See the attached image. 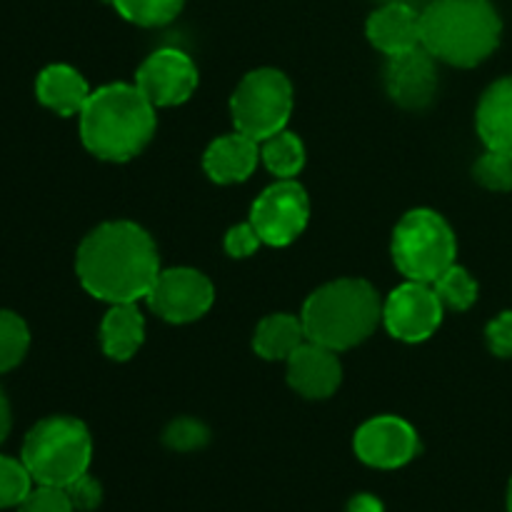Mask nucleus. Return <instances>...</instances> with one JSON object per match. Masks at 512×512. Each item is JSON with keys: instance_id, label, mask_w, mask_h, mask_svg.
<instances>
[{"instance_id": "obj_1", "label": "nucleus", "mask_w": 512, "mask_h": 512, "mask_svg": "<svg viewBox=\"0 0 512 512\" xmlns=\"http://www.w3.org/2000/svg\"><path fill=\"white\" fill-rule=\"evenodd\" d=\"M78 280L105 303H138L160 275L153 238L130 220H110L85 235L75 258Z\"/></svg>"}, {"instance_id": "obj_2", "label": "nucleus", "mask_w": 512, "mask_h": 512, "mask_svg": "<svg viewBox=\"0 0 512 512\" xmlns=\"http://www.w3.org/2000/svg\"><path fill=\"white\" fill-rule=\"evenodd\" d=\"M78 118L83 145L108 163H125L143 153L158 128L155 105L138 85L128 83L93 90Z\"/></svg>"}, {"instance_id": "obj_3", "label": "nucleus", "mask_w": 512, "mask_h": 512, "mask_svg": "<svg viewBox=\"0 0 512 512\" xmlns=\"http://www.w3.org/2000/svg\"><path fill=\"white\" fill-rule=\"evenodd\" d=\"M423 48L448 65L473 68L495 53L503 20L490 0H430L420 10Z\"/></svg>"}, {"instance_id": "obj_4", "label": "nucleus", "mask_w": 512, "mask_h": 512, "mask_svg": "<svg viewBox=\"0 0 512 512\" xmlns=\"http://www.w3.org/2000/svg\"><path fill=\"white\" fill-rule=\"evenodd\" d=\"M300 320L310 343L340 353L373 335L383 320V303L368 280L340 278L305 300Z\"/></svg>"}, {"instance_id": "obj_5", "label": "nucleus", "mask_w": 512, "mask_h": 512, "mask_svg": "<svg viewBox=\"0 0 512 512\" xmlns=\"http://www.w3.org/2000/svg\"><path fill=\"white\" fill-rule=\"evenodd\" d=\"M20 460L38 485L68 488L73 480L88 473L93 460V438L78 418L53 415L40 420L25 435Z\"/></svg>"}, {"instance_id": "obj_6", "label": "nucleus", "mask_w": 512, "mask_h": 512, "mask_svg": "<svg viewBox=\"0 0 512 512\" xmlns=\"http://www.w3.org/2000/svg\"><path fill=\"white\" fill-rule=\"evenodd\" d=\"M390 253L395 268L405 278L415 283H435L438 275L455 263L458 240L443 215L428 208H415L395 225Z\"/></svg>"}, {"instance_id": "obj_7", "label": "nucleus", "mask_w": 512, "mask_h": 512, "mask_svg": "<svg viewBox=\"0 0 512 512\" xmlns=\"http://www.w3.org/2000/svg\"><path fill=\"white\" fill-rule=\"evenodd\" d=\"M293 113V85L275 68H258L245 75L230 98L235 130L248 138L268 140L288 125Z\"/></svg>"}, {"instance_id": "obj_8", "label": "nucleus", "mask_w": 512, "mask_h": 512, "mask_svg": "<svg viewBox=\"0 0 512 512\" xmlns=\"http://www.w3.org/2000/svg\"><path fill=\"white\" fill-rule=\"evenodd\" d=\"M310 220V200L298 180H278L258 195L250 208V225L260 240L273 248H285L303 235Z\"/></svg>"}, {"instance_id": "obj_9", "label": "nucleus", "mask_w": 512, "mask_h": 512, "mask_svg": "<svg viewBox=\"0 0 512 512\" xmlns=\"http://www.w3.org/2000/svg\"><path fill=\"white\" fill-rule=\"evenodd\" d=\"M145 300H148L150 310L163 320L183 325L200 320L213 308L215 290L200 270L168 268L160 270Z\"/></svg>"}, {"instance_id": "obj_10", "label": "nucleus", "mask_w": 512, "mask_h": 512, "mask_svg": "<svg viewBox=\"0 0 512 512\" xmlns=\"http://www.w3.org/2000/svg\"><path fill=\"white\" fill-rule=\"evenodd\" d=\"M443 303L430 283L398 285L383 303V323L403 343H423L443 323Z\"/></svg>"}, {"instance_id": "obj_11", "label": "nucleus", "mask_w": 512, "mask_h": 512, "mask_svg": "<svg viewBox=\"0 0 512 512\" xmlns=\"http://www.w3.org/2000/svg\"><path fill=\"white\" fill-rule=\"evenodd\" d=\"M198 65L178 48H160L143 60L135 73V85L155 108L185 103L198 88Z\"/></svg>"}, {"instance_id": "obj_12", "label": "nucleus", "mask_w": 512, "mask_h": 512, "mask_svg": "<svg viewBox=\"0 0 512 512\" xmlns=\"http://www.w3.org/2000/svg\"><path fill=\"white\" fill-rule=\"evenodd\" d=\"M353 448L370 468L395 470L408 465L420 453V438L408 420L398 415H378L360 425Z\"/></svg>"}, {"instance_id": "obj_13", "label": "nucleus", "mask_w": 512, "mask_h": 512, "mask_svg": "<svg viewBox=\"0 0 512 512\" xmlns=\"http://www.w3.org/2000/svg\"><path fill=\"white\" fill-rule=\"evenodd\" d=\"M423 45L408 53L390 55L385 68V88L398 105L408 110H420L433 103L438 93V65Z\"/></svg>"}, {"instance_id": "obj_14", "label": "nucleus", "mask_w": 512, "mask_h": 512, "mask_svg": "<svg viewBox=\"0 0 512 512\" xmlns=\"http://www.w3.org/2000/svg\"><path fill=\"white\" fill-rule=\"evenodd\" d=\"M340 380H343V365L335 350L305 340L288 358V383L303 398H330L340 388Z\"/></svg>"}, {"instance_id": "obj_15", "label": "nucleus", "mask_w": 512, "mask_h": 512, "mask_svg": "<svg viewBox=\"0 0 512 512\" xmlns=\"http://www.w3.org/2000/svg\"><path fill=\"white\" fill-rule=\"evenodd\" d=\"M368 40L380 53L400 55L423 45V25H420V8L408 3H380L373 10L365 25Z\"/></svg>"}, {"instance_id": "obj_16", "label": "nucleus", "mask_w": 512, "mask_h": 512, "mask_svg": "<svg viewBox=\"0 0 512 512\" xmlns=\"http://www.w3.org/2000/svg\"><path fill=\"white\" fill-rule=\"evenodd\" d=\"M260 160L258 140L243 133H230L213 140L203 155V168L208 178L218 185H235L255 173Z\"/></svg>"}, {"instance_id": "obj_17", "label": "nucleus", "mask_w": 512, "mask_h": 512, "mask_svg": "<svg viewBox=\"0 0 512 512\" xmlns=\"http://www.w3.org/2000/svg\"><path fill=\"white\" fill-rule=\"evenodd\" d=\"M478 135L488 150L512 155V75L490 85L475 115Z\"/></svg>"}, {"instance_id": "obj_18", "label": "nucleus", "mask_w": 512, "mask_h": 512, "mask_svg": "<svg viewBox=\"0 0 512 512\" xmlns=\"http://www.w3.org/2000/svg\"><path fill=\"white\" fill-rule=\"evenodd\" d=\"M90 93L93 90L88 88L83 75L63 63L48 65L45 70H40L38 80H35V95H38L40 103L53 113L63 115V118L80 115Z\"/></svg>"}, {"instance_id": "obj_19", "label": "nucleus", "mask_w": 512, "mask_h": 512, "mask_svg": "<svg viewBox=\"0 0 512 512\" xmlns=\"http://www.w3.org/2000/svg\"><path fill=\"white\" fill-rule=\"evenodd\" d=\"M145 340V318L138 303H115L100 323V345L110 360H130Z\"/></svg>"}, {"instance_id": "obj_20", "label": "nucleus", "mask_w": 512, "mask_h": 512, "mask_svg": "<svg viewBox=\"0 0 512 512\" xmlns=\"http://www.w3.org/2000/svg\"><path fill=\"white\" fill-rule=\"evenodd\" d=\"M303 320L288 313H275L260 320L253 335L255 353L263 360H288L305 343Z\"/></svg>"}, {"instance_id": "obj_21", "label": "nucleus", "mask_w": 512, "mask_h": 512, "mask_svg": "<svg viewBox=\"0 0 512 512\" xmlns=\"http://www.w3.org/2000/svg\"><path fill=\"white\" fill-rule=\"evenodd\" d=\"M260 158H263L265 168H268L275 178L290 180L303 170L305 145L295 133H290V130H280V133L270 135L268 140H263Z\"/></svg>"}, {"instance_id": "obj_22", "label": "nucleus", "mask_w": 512, "mask_h": 512, "mask_svg": "<svg viewBox=\"0 0 512 512\" xmlns=\"http://www.w3.org/2000/svg\"><path fill=\"white\" fill-rule=\"evenodd\" d=\"M108 3L128 23L140 28H160L178 18L185 0H108Z\"/></svg>"}, {"instance_id": "obj_23", "label": "nucleus", "mask_w": 512, "mask_h": 512, "mask_svg": "<svg viewBox=\"0 0 512 512\" xmlns=\"http://www.w3.org/2000/svg\"><path fill=\"white\" fill-rule=\"evenodd\" d=\"M433 285L435 295L440 298L443 308L448 310H468L473 308L475 300H478V283H475L473 275L463 268V265H450L443 275H438V280Z\"/></svg>"}, {"instance_id": "obj_24", "label": "nucleus", "mask_w": 512, "mask_h": 512, "mask_svg": "<svg viewBox=\"0 0 512 512\" xmlns=\"http://www.w3.org/2000/svg\"><path fill=\"white\" fill-rule=\"evenodd\" d=\"M30 348V330L20 315L0 310V375L18 368Z\"/></svg>"}, {"instance_id": "obj_25", "label": "nucleus", "mask_w": 512, "mask_h": 512, "mask_svg": "<svg viewBox=\"0 0 512 512\" xmlns=\"http://www.w3.org/2000/svg\"><path fill=\"white\" fill-rule=\"evenodd\" d=\"M33 475L28 473L23 460L0 455V510L18 508L33 490Z\"/></svg>"}, {"instance_id": "obj_26", "label": "nucleus", "mask_w": 512, "mask_h": 512, "mask_svg": "<svg viewBox=\"0 0 512 512\" xmlns=\"http://www.w3.org/2000/svg\"><path fill=\"white\" fill-rule=\"evenodd\" d=\"M473 175L488 190H498V193L512 190V155L485 148V153L475 163Z\"/></svg>"}, {"instance_id": "obj_27", "label": "nucleus", "mask_w": 512, "mask_h": 512, "mask_svg": "<svg viewBox=\"0 0 512 512\" xmlns=\"http://www.w3.org/2000/svg\"><path fill=\"white\" fill-rule=\"evenodd\" d=\"M210 433L200 420L195 418H178L165 428L163 443L170 450H178V453H190V450H200L208 443Z\"/></svg>"}, {"instance_id": "obj_28", "label": "nucleus", "mask_w": 512, "mask_h": 512, "mask_svg": "<svg viewBox=\"0 0 512 512\" xmlns=\"http://www.w3.org/2000/svg\"><path fill=\"white\" fill-rule=\"evenodd\" d=\"M18 512H75L65 488L38 485L28 493V498L18 505Z\"/></svg>"}, {"instance_id": "obj_29", "label": "nucleus", "mask_w": 512, "mask_h": 512, "mask_svg": "<svg viewBox=\"0 0 512 512\" xmlns=\"http://www.w3.org/2000/svg\"><path fill=\"white\" fill-rule=\"evenodd\" d=\"M65 493H68L75 512H90L103 503V488H100L98 480L90 478L88 473L80 475L78 480H73V483L65 488Z\"/></svg>"}, {"instance_id": "obj_30", "label": "nucleus", "mask_w": 512, "mask_h": 512, "mask_svg": "<svg viewBox=\"0 0 512 512\" xmlns=\"http://www.w3.org/2000/svg\"><path fill=\"white\" fill-rule=\"evenodd\" d=\"M260 245H263V240H260L258 230L250 225V220L248 223L233 225L228 235H225V250H228L230 258H248Z\"/></svg>"}, {"instance_id": "obj_31", "label": "nucleus", "mask_w": 512, "mask_h": 512, "mask_svg": "<svg viewBox=\"0 0 512 512\" xmlns=\"http://www.w3.org/2000/svg\"><path fill=\"white\" fill-rule=\"evenodd\" d=\"M485 338L498 358H512V310H505L498 318L490 320L485 328Z\"/></svg>"}, {"instance_id": "obj_32", "label": "nucleus", "mask_w": 512, "mask_h": 512, "mask_svg": "<svg viewBox=\"0 0 512 512\" xmlns=\"http://www.w3.org/2000/svg\"><path fill=\"white\" fill-rule=\"evenodd\" d=\"M348 512H383V503L378 498H373V495H355L350 500Z\"/></svg>"}, {"instance_id": "obj_33", "label": "nucleus", "mask_w": 512, "mask_h": 512, "mask_svg": "<svg viewBox=\"0 0 512 512\" xmlns=\"http://www.w3.org/2000/svg\"><path fill=\"white\" fill-rule=\"evenodd\" d=\"M8 433H10V405H8V398H5L3 388H0V443L8 438Z\"/></svg>"}, {"instance_id": "obj_34", "label": "nucleus", "mask_w": 512, "mask_h": 512, "mask_svg": "<svg viewBox=\"0 0 512 512\" xmlns=\"http://www.w3.org/2000/svg\"><path fill=\"white\" fill-rule=\"evenodd\" d=\"M380 3H408L418 8V3H423V0H380Z\"/></svg>"}, {"instance_id": "obj_35", "label": "nucleus", "mask_w": 512, "mask_h": 512, "mask_svg": "<svg viewBox=\"0 0 512 512\" xmlns=\"http://www.w3.org/2000/svg\"><path fill=\"white\" fill-rule=\"evenodd\" d=\"M508 512H512V478H510V485H508Z\"/></svg>"}]
</instances>
